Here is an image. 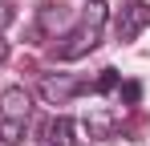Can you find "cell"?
<instances>
[{
    "label": "cell",
    "instance_id": "cell-2",
    "mask_svg": "<svg viewBox=\"0 0 150 146\" xmlns=\"http://www.w3.org/2000/svg\"><path fill=\"white\" fill-rule=\"evenodd\" d=\"M146 24H150V4H146V0H126L122 8H118L114 33H118V41H134Z\"/></svg>",
    "mask_w": 150,
    "mask_h": 146
},
{
    "label": "cell",
    "instance_id": "cell-5",
    "mask_svg": "<svg viewBox=\"0 0 150 146\" xmlns=\"http://www.w3.org/2000/svg\"><path fill=\"white\" fill-rule=\"evenodd\" d=\"M65 4L61 0H45L41 4V16H37V28H33V37H49V33H57L61 24H65Z\"/></svg>",
    "mask_w": 150,
    "mask_h": 146
},
{
    "label": "cell",
    "instance_id": "cell-7",
    "mask_svg": "<svg viewBox=\"0 0 150 146\" xmlns=\"http://www.w3.org/2000/svg\"><path fill=\"white\" fill-rule=\"evenodd\" d=\"M85 130H89V138H110V134L118 130V114L93 110V114H89V122H85Z\"/></svg>",
    "mask_w": 150,
    "mask_h": 146
},
{
    "label": "cell",
    "instance_id": "cell-4",
    "mask_svg": "<svg viewBox=\"0 0 150 146\" xmlns=\"http://www.w3.org/2000/svg\"><path fill=\"white\" fill-rule=\"evenodd\" d=\"M0 110H4V118L28 122V114H33V97H28V89H25V85H8V89L0 94Z\"/></svg>",
    "mask_w": 150,
    "mask_h": 146
},
{
    "label": "cell",
    "instance_id": "cell-9",
    "mask_svg": "<svg viewBox=\"0 0 150 146\" xmlns=\"http://www.w3.org/2000/svg\"><path fill=\"white\" fill-rule=\"evenodd\" d=\"M105 16H110L105 0H89V4H85V12H81V21H85V24H93V28H101V24H105Z\"/></svg>",
    "mask_w": 150,
    "mask_h": 146
},
{
    "label": "cell",
    "instance_id": "cell-8",
    "mask_svg": "<svg viewBox=\"0 0 150 146\" xmlns=\"http://www.w3.org/2000/svg\"><path fill=\"white\" fill-rule=\"evenodd\" d=\"M21 138H25V122H21V118H0V142L16 146Z\"/></svg>",
    "mask_w": 150,
    "mask_h": 146
},
{
    "label": "cell",
    "instance_id": "cell-11",
    "mask_svg": "<svg viewBox=\"0 0 150 146\" xmlns=\"http://www.w3.org/2000/svg\"><path fill=\"white\" fill-rule=\"evenodd\" d=\"M122 97L130 101V106H134V101L142 97V85H138V81H126V85H122Z\"/></svg>",
    "mask_w": 150,
    "mask_h": 146
},
{
    "label": "cell",
    "instance_id": "cell-1",
    "mask_svg": "<svg viewBox=\"0 0 150 146\" xmlns=\"http://www.w3.org/2000/svg\"><path fill=\"white\" fill-rule=\"evenodd\" d=\"M98 37H101V28H93V24H77V28H69L57 45H53V57L57 61H77V57H85V53H93L98 49Z\"/></svg>",
    "mask_w": 150,
    "mask_h": 146
},
{
    "label": "cell",
    "instance_id": "cell-13",
    "mask_svg": "<svg viewBox=\"0 0 150 146\" xmlns=\"http://www.w3.org/2000/svg\"><path fill=\"white\" fill-rule=\"evenodd\" d=\"M4 61H8V41L0 37V65H4Z\"/></svg>",
    "mask_w": 150,
    "mask_h": 146
},
{
    "label": "cell",
    "instance_id": "cell-12",
    "mask_svg": "<svg viewBox=\"0 0 150 146\" xmlns=\"http://www.w3.org/2000/svg\"><path fill=\"white\" fill-rule=\"evenodd\" d=\"M12 16H16V12H12V4H8V0H0V28H8Z\"/></svg>",
    "mask_w": 150,
    "mask_h": 146
},
{
    "label": "cell",
    "instance_id": "cell-6",
    "mask_svg": "<svg viewBox=\"0 0 150 146\" xmlns=\"http://www.w3.org/2000/svg\"><path fill=\"white\" fill-rule=\"evenodd\" d=\"M45 134H49L53 146H77V126H73V118H65V114H57Z\"/></svg>",
    "mask_w": 150,
    "mask_h": 146
},
{
    "label": "cell",
    "instance_id": "cell-3",
    "mask_svg": "<svg viewBox=\"0 0 150 146\" xmlns=\"http://www.w3.org/2000/svg\"><path fill=\"white\" fill-rule=\"evenodd\" d=\"M85 89V81L81 77H73V73H45L41 77V94H45V101H53V106H65L73 94H81Z\"/></svg>",
    "mask_w": 150,
    "mask_h": 146
},
{
    "label": "cell",
    "instance_id": "cell-10",
    "mask_svg": "<svg viewBox=\"0 0 150 146\" xmlns=\"http://www.w3.org/2000/svg\"><path fill=\"white\" fill-rule=\"evenodd\" d=\"M118 85H122V73H118V69H101V77L93 81L98 94H110V89H118Z\"/></svg>",
    "mask_w": 150,
    "mask_h": 146
}]
</instances>
